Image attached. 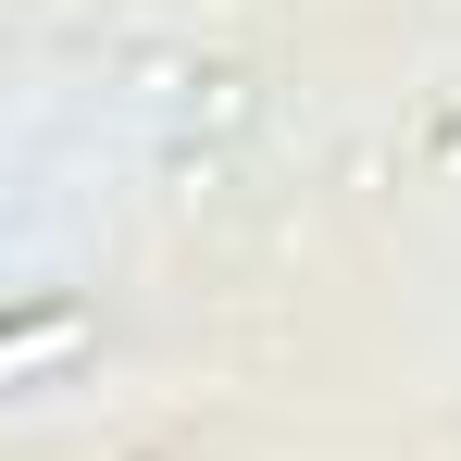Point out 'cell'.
<instances>
[{"instance_id":"1","label":"cell","mask_w":461,"mask_h":461,"mask_svg":"<svg viewBox=\"0 0 461 461\" xmlns=\"http://www.w3.org/2000/svg\"><path fill=\"white\" fill-rule=\"evenodd\" d=\"M63 349H76V324L50 312V324H25V337H13V375H38V362H63Z\"/></svg>"}]
</instances>
